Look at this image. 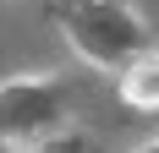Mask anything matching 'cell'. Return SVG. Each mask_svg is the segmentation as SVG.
Listing matches in <instances>:
<instances>
[{"instance_id": "1", "label": "cell", "mask_w": 159, "mask_h": 153, "mask_svg": "<svg viewBox=\"0 0 159 153\" xmlns=\"http://www.w3.org/2000/svg\"><path fill=\"white\" fill-rule=\"evenodd\" d=\"M121 98L137 109H159V55H137L121 71Z\"/></svg>"}]
</instances>
